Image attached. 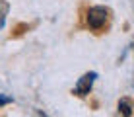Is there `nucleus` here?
<instances>
[{"label": "nucleus", "instance_id": "1", "mask_svg": "<svg viewBox=\"0 0 134 117\" xmlns=\"http://www.w3.org/2000/svg\"><path fill=\"white\" fill-rule=\"evenodd\" d=\"M87 27L93 31H99L105 27V23L109 20V8L105 6H91L87 10Z\"/></svg>", "mask_w": 134, "mask_h": 117}, {"label": "nucleus", "instance_id": "2", "mask_svg": "<svg viewBox=\"0 0 134 117\" xmlns=\"http://www.w3.org/2000/svg\"><path fill=\"white\" fill-rule=\"evenodd\" d=\"M95 78H97V72H93V70H91V72H86L82 78H78L76 86H74V94H76V96H80V98L87 96V94L91 92V88H93Z\"/></svg>", "mask_w": 134, "mask_h": 117}, {"label": "nucleus", "instance_id": "3", "mask_svg": "<svg viewBox=\"0 0 134 117\" xmlns=\"http://www.w3.org/2000/svg\"><path fill=\"white\" fill-rule=\"evenodd\" d=\"M8 12H10V4H8L6 0H0V29L6 26V16H8Z\"/></svg>", "mask_w": 134, "mask_h": 117}, {"label": "nucleus", "instance_id": "4", "mask_svg": "<svg viewBox=\"0 0 134 117\" xmlns=\"http://www.w3.org/2000/svg\"><path fill=\"white\" fill-rule=\"evenodd\" d=\"M119 111H122L126 117L132 115V107H130V104H128L126 100H121V101H119Z\"/></svg>", "mask_w": 134, "mask_h": 117}, {"label": "nucleus", "instance_id": "5", "mask_svg": "<svg viewBox=\"0 0 134 117\" xmlns=\"http://www.w3.org/2000/svg\"><path fill=\"white\" fill-rule=\"evenodd\" d=\"M8 101H12V98H6V96H0V105L8 104Z\"/></svg>", "mask_w": 134, "mask_h": 117}]
</instances>
